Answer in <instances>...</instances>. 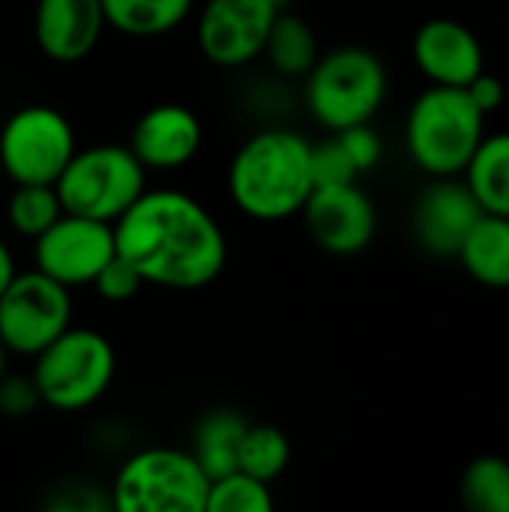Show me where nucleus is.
<instances>
[{
  "instance_id": "obj_1",
  "label": "nucleus",
  "mask_w": 509,
  "mask_h": 512,
  "mask_svg": "<svg viewBox=\"0 0 509 512\" xmlns=\"http://www.w3.org/2000/svg\"><path fill=\"white\" fill-rule=\"evenodd\" d=\"M117 255L144 285L198 291L216 282L228 261V240L213 213L180 189H144L114 222Z\"/></svg>"
},
{
  "instance_id": "obj_2",
  "label": "nucleus",
  "mask_w": 509,
  "mask_h": 512,
  "mask_svg": "<svg viewBox=\"0 0 509 512\" xmlns=\"http://www.w3.org/2000/svg\"><path fill=\"white\" fill-rule=\"evenodd\" d=\"M312 189V141L288 126L249 135L231 156L228 198L255 222L300 216Z\"/></svg>"
},
{
  "instance_id": "obj_3",
  "label": "nucleus",
  "mask_w": 509,
  "mask_h": 512,
  "mask_svg": "<svg viewBox=\"0 0 509 512\" xmlns=\"http://www.w3.org/2000/svg\"><path fill=\"white\" fill-rule=\"evenodd\" d=\"M483 135L486 114L465 87L429 84L405 117V150L429 177H459Z\"/></svg>"
},
{
  "instance_id": "obj_4",
  "label": "nucleus",
  "mask_w": 509,
  "mask_h": 512,
  "mask_svg": "<svg viewBox=\"0 0 509 512\" xmlns=\"http://www.w3.org/2000/svg\"><path fill=\"white\" fill-rule=\"evenodd\" d=\"M387 69L381 57L360 45H342L318 54L303 75V102L318 126L342 132L357 123H372L387 99Z\"/></svg>"
},
{
  "instance_id": "obj_5",
  "label": "nucleus",
  "mask_w": 509,
  "mask_h": 512,
  "mask_svg": "<svg viewBox=\"0 0 509 512\" xmlns=\"http://www.w3.org/2000/svg\"><path fill=\"white\" fill-rule=\"evenodd\" d=\"M33 360L30 378L39 402L60 414L93 408L111 387L117 354L108 336L93 327H66Z\"/></svg>"
},
{
  "instance_id": "obj_6",
  "label": "nucleus",
  "mask_w": 509,
  "mask_h": 512,
  "mask_svg": "<svg viewBox=\"0 0 509 512\" xmlns=\"http://www.w3.org/2000/svg\"><path fill=\"white\" fill-rule=\"evenodd\" d=\"M210 477L189 450L147 447L132 453L111 483L117 512H204Z\"/></svg>"
},
{
  "instance_id": "obj_7",
  "label": "nucleus",
  "mask_w": 509,
  "mask_h": 512,
  "mask_svg": "<svg viewBox=\"0 0 509 512\" xmlns=\"http://www.w3.org/2000/svg\"><path fill=\"white\" fill-rule=\"evenodd\" d=\"M54 189L66 213L117 222L147 189V168L129 144H90L72 153Z\"/></svg>"
},
{
  "instance_id": "obj_8",
  "label": "nucleus",
  "mask_w": 509,
  "mask_h": 512,
  "mask_svg": "<svg viewBox=\"0 0 509 512\" xmlns=\"http://www.w3.org/2000/svg\"><path fill=\"white\" fill-rule=\"evenodd\" d=\"M75 150V129L54 105H24L0 126V168L12 183H54Z\"/></svg>"
},
{
  "instance_id": "obj_9",
  "label": "nucleus",
  "mask_w": 509,
  "mask_h": 512,
  "mask_svg": "<svg viewBox=\"0 0 509 512\" xmlns=\"http://www.w3.org/2000/svg\"><path fill=\"white\" fill-rule=\"evenodd\" d=\"M72 324L69 288L36 267L15 273L0 294V345L18 357H36Z\"/></svg>"
},
{
  "instance_id": "obj_10",
  "label": "nucleus",
  "mask_w": 509,
  "mask_h": 512,
  "mask_svg": "<svg viewBox=\"0 0 509 512\" xmlns=\"http://www.w3.org/2000/svg\"><path fill=\"white\" fill-rule=\"evenodd\" d=\"M282 0H204L195 21V39L207 63L243 69L264 54L270 27Z\"/></svg>"
},
{
  "instance_id": "obj_11",
  "label": "nucleus",
  "mask_w": 509,
  "mask_h": 512,
  "mask_svg": "<svg viewBox=\"0 0 509 512\" xmlns=\"http://www.w3.org/2000/svg\"><path fill=\"white\" fill-rule=\"evenodd\" d=\"M117 255L114 222L66 213L33 240V267L63 288H87Z\"/></svg>"
},
{
  "instance_id": "obj_12",
  "label": "nucleus",
  "mask_w": 509,
  "mask_h": 512,
  "mask_svg": "<svg viewBox=\"0 0 509 512\" xmlns=\"http://www.w3.org/2000/svg\"><path fill=\"white\" fill-rule=\"evenodd\" d=\"M300 216L315 246L336 258L366 252L378 231V210L372 198L357 186V180L339 186H315Z\"/></svg>"
},
{
  "instance_id": "obj_13",
  "label": "nucleus",
  "mask_w": 509,
  "mask_h": 512,
  "mask_svg": "<svg viewBox=\"0 0 509 512\" xmlns=\"http://www.w3.org/2000/svg\"><path fill=\"white\" fill-rule=\"evenodd\" d=\"M483 207L465 177H435L411 207V234L432 258H456Z\"/></svg>"
},
{
  "instance_id": "obj_14",
  "label": "nucleus",
  "mask_w": 509,
  "mask_h": 512,
  "mask_svg": "<svg viewBox=\"0 0 509 512\" xmlns=\"http://www.w3.org/2000/svg\"><path fill=\"white\" fill-rule=\"evenodd\" d=\"M411 57L429 84L468 87L486 69L480 36L456 18H429L411 39Z\"/></svg>"
},
{
  "instance_id": "obj_15",
  "label": "nucleus",
  "mask_w": 509,
  "mask_h": 512,
  "mask_svg": "<svg viewBox=\"0 0 509 512\" xmlns=\"http://www.w3.org/2000/svg\"><path fill=\"white\" fill-rule=\"evenodd\" d=\"M201 141L204 129L198 114L180 102L147 108L129 132V150L147 171H177L189 165L198 156Z\"/></svg>"
},
{
  "instance_id": "obj_16",
  "label": "nucleus",
  "mask_w": 509,
  "mask_h": 512,
  "mask_svg": "<svg viewBox=\"0 0 509 512\" xmlns=\"http://www.w3.org/2000/svg\"><path fill=\"white\" fill-rule=\"evenodd\" d=\"M99 0H36L33 39L51 63H81L105 33Z\"/></svg>"
},
{
  "instance_id": "obj_17",
  "label": "nucleus",
  "mask_w": 509,
  "mask_h": 512,
  "mask_svg": "<svg viewBox=\"0 0 509 512\" xmlns=\"http://www.w3.org/2000/svg\"><path fill=\"white\" fill-rule=\"evenodd\" d=\"M456 261L483 288L509 291V219L483 213L462 243Z\"/></svg>"
},
{
  "instance_id": "obj_18",
  "label": "nucleus",
  "mask_w": 509,
  "mask_h": 512,
  "mask_svg": "<svg viewBox=\"0 0 509 512\" xmlns=\"http://www.w3.org/2000/svg\"><path fill=\"white\" fill-rule=\"evenodd\" d=\"M246 429H249V420L231 408H216L198 417L189 453L198 459V465L204 468L210 480L228 471H237V450H240Z\"/></svg>"
},
{
  "instance_id": "obj_19",
  "label": "nucleus",
  "mask_w": 509,
  "mask_h": 512,
  "mask_svg": "<svg viewBox=\"0 0 509 512\" xmlns=\"http://www.w3.org/2000/svg\"><path fill=\"white\" fill-rule=\"evenodd\" d=\"M105 24L132 39H156L177 30L195 9V0H99Z\"/></svg>"
},
{
  "instance_id": "obj_20",
  "label": "nucleus",
  "mask_w": 509,
  "mask_h": 512,
  "mask_svg": "<svg viewBox=\"0 0 509 512\" xmlns=\"http://www.w3.org/2000/svg\"><path fill=\"white\" fill-rule=\"evenodd\" d=\"M462 177L483 213L509 219V132L483 135Z\"/></svg>"
},
{
  "instance_id": "obj_21",
  "label": "nucleus",
  "mask_w": 509,
  "mask_h": 512,
  "mask_svg": "<svg viewBox=\"0 0 509 512\" xmlns=\"http://www.w3.org/2000/svg\"><path fill=\"white\" fill-rule=\"evenodd\" d=\"M318 54H321L318 36L309 27V21H303L294 12L279 9L276 21L270 27L264 54H261V57H267L270 69L282 78H303L315 66Z\"/></svg>"
},
{
  "instance_id": "obj_22",
  "label": "nucleus",
  "mask_w": 509,
  "mask_h": 512,
  "mask_svg": "<svg viewBox=\"0 0 509 512\" xmlns=\"http://www.w3.org/2000/svg\"><path fill=\"white\" fill-rule=\"evenodd\" d=\"M459 501L468 512H509V459L483 453L459 477Z\"/></svg>"
},
{
  "instance_id": "obj_23",
  "label": "nucleus",
  "mask_w": 509,
  "mask_h": 512,
  "mask_svg": "<svg viewBox=\"0 0 509 512\" xmlns=\"http://www.w3.org/2000/svg\"><path fill=\"white\" fill-rule=\"evenodd\" d=\"M291 465V441L282 429L258 423L246 429L240 450H237V471L261 480V483H273L279 480Z\"/></svg>"
},
{
  "instance_id": "obj_24",
  "label": "nucleus",
  "mask_w": 509,
  "mask_h": 512,
  "mask_svg": "<svg viewBox=\"0 0 509 512\" xmlns=\"http://www.w3.org/2000/svg\"><path fill=\"white\" fill-rule=\"evenodd\" d=\"M63 216V204L57 198L54 183H15L6 201V219L15 234L36 240Z\"/></svg>"
},
{
  "instance_id": "obj_25",
  "label": "nucleus",
  "mask_w": 509,
  "mask_h": 512,
  "mask_svg": "<svg viewBox=\"0 0 509 512\" xmlns=\"http://www.w3.org/2000/svg\"><path fill=\"white\" fill-rule=\"evenodd\" d=\"M273 510V495L270 486L243 474V471H228L216 480H210L207 489V507L204 512H270Z\"/></svg>"
},
{
  "instance_id": "obj_26",
  "label": "nucleus",
  "mask_w": 509,
  "mask_h": 512,
  "mask_svg": "<svg viewBox=\"0 0 509 512\" xmlns=\"http://www.w3.org/2000/svg\"><path fill=\"white\" fill-rule=\"evenodd\" d=\"M360 171L354 168L348 150L336 135L312 144V183L315 186H339V183H354Z\"/></svg>"
},
{
  "instance_id": "obj_27",
  "label": "nucleus",
  "mask_w": 509,
  "mask_h": 512,
  "mask_svg": "<svg viewBox=\"0 0 509 512\" xmlns=\"http://www.w3.org/2000/svg\"><path fill=\"white\" fill-rule=\"evenodd\" d=\"M90 288H93L96 297L105 300V303H129V300L144 288V279H141V273H138L123 255H114V258L96 273V279L90 282Z\"/></svg>"
},
{
  "instance_id": "obj_28",
  "label": "nucleus",
  "mask_w": 509,
  "mask_h": 512,
  "mask_svg": "<svg viewBox=\"0 0 509 512\" xmlns=\"http://www.w3.org/2000/svg\"><path fill=\"white\" fill-rule=\"evenodd\" d=\"M333 135L342 141V147L348 150V156H351V162H354V168L360 174L372 171L384 156L381 135L372 129V123H357V126H348L342 132H333Z\"/></svg>"
},
{
  "instance_id": "obj_29",
  "label": "nucleus",
  "mask_w": 509,
  "mask_h": 512,
  "mask_svg": "<svg viewBox=\"0 0 509 512\" xmlns=\"http://www.w3.org/2000/svg\"><path fill=\"white\" fill-rule=\"evenodd\" d=\"M39 393L33 387L30 375H12L6 372L0 378V414L9 420H21L27 414H33L39 408Z\"/></svg>"
},
{
  "instance_id": "obj_30",
  "label": "nucleus",
  "mask_w": 509,
  "mask_h": 512,
  "mask_svg": "<svg viewBox=\"0 0 509 512\" xmlns=\"http://www.w3.org/2000/svg\"><path fill=\"white\" fill-rule=\"evenodd\" d=\"M468 96L474 99V105L489 117V114H495V111H501L504 108V102H507V87H504V78L501 75H492V72H480L468 87Z\"/></svg>"
},
{
  "instance_id": "obj_31",
  "label": "nucleus",
  "mask_w": 509,
  "mask_h": 512,
  "mask_svg": "<svg viewBox=\"0 0 509 512\" xmlns=\"http://www.w3.org/2000/svg\"><path fill=\"white\" fill-rule=\"evenodd\" d=\"M18 273V267H15V255H12V249H9V243L0 237V294H3V288L12 282V276Z\"/></svg>"
},
{
  "instance_id": "obj_32",
  "label": "nucleus",
  "mask_w": 509,
  "mask_h": 512,
  "mask_svg": "<svg viewBox=\"0 0 509 512\" xmlns=\"http://www.w3.org/2000/svg\"><path fill=\"white\" fill-rule=\"evenodd\" d=\"M6 372H9V351L0 345V378H3Z\"/></svg>"
},
{
  "instance_id": "obj_33",
  "label": "nucleus",
  "mask_w": 509,
  "mask_h": 512,
  "mask_svg": "<svg viewBox=\"0 0 509 512\" xmlns=\"http://www.w3.org/2000/svg\"><path fill=\"white\" fill-rule=\"evenodd\" d=\"M282 3H285V0H282Z\"/></svg>"
}]
</instances>
